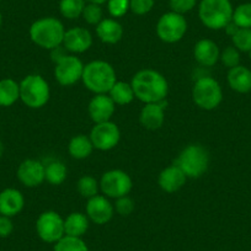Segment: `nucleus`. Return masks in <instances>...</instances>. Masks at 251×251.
I'll use <instances>...</instances> for the list:
<instances>
[{
    "label": "nucleus",
    "mask_w": 251,
    "mask_h": 251,
    "mask_svg": "<svg viewBox=\"0 0 251 251\" xmlns=\"http://www.w3.org/2000/svg\"><path fill=\"white\" fill-rule=\"evenodd\" d=\"M108 96L112 99L116 105L120 106L129 105L136 98L131 84L125 83V81H116L115 85L108 91Z\"/></svg>",
    "instance_id": "a878e982"
},
{
    "label": "nucleus",
    "mask_w": 251,
    "mask_h": 251,
    "mask_svg": "<svg viewBox=\"0 0 251 251\" xmlns=\"http://www.w3.org/2000/svg\"><path fill=\"white\" fill-rule=\"evenodd\" d=\"M89 137L93 142L94 148L106 151L117 146L121 139V131L116 123L107 121V122L95 123Z\"/></svg>",
    "instance_id": "f8f14e48"
},
{
    "label": "nucleus",
    "mask_w": 251,
    "mask_h": 251,
    "mask_svg": "<svg viewBox=\"0 0 251 251\" xmlns=\"http://www.w3.org/2000/svg\"><path fill=\"white\" fill-rule=\"evenodd\" d=\"M113 207H115V211L117 212L120 216L127 217L134 211V202L133 200L127 195V196L116 199V203Z\"/></svg>",
    "instance_id": "e433bc0d"
},
{
    "label": "nucleus",
    "mask_w": 251,
    "mask_h": 251,
    "mask_svg": "<svg viewBox=\"0 0 251 251\" xmlns=\"http://www.w3.org/2000/svg\"><path fill=\"white\" fill-rule=\"evenodd\" d=\"M89 229V218L80 212H73L64 219V233L68 236L81 238Z\"/></svg>",
    "instance_id": "5701e85b"
},
{
    "label": "nucleus",
    "mask_w": 251,
    "mask_h": 251,
    "mask_svg": "<svg viewBox=\"0 0 251 251\" xmlns=\"http://www.w3.org/2000/svg\"><path fill=\"white\" fill-rule=\"evenodd\" d=\"M116 110V103L108 94H99L90 100L88 112L94 123H102L111 121Z\"/></svg>",
    "instance_id": "dca6fc26"
},
{
    "label": "nucleus",
    "mask_w": 251,
    "mask_h": 251,
    "mask_svg": "<svg viewBox=\"0 0 251 251\" xmlns=\"http://www.w3.org/2000/svg\"><path fill=\"white\" fill-rule=\"evenodd\" d=\"M195 59L202 67H213L221 57V50L214 41L203 38L195 45Z\"/></svg>",
    "instance_id": "aec40b11"
},
{
    "label": "nucleus",
    "mask_w": 251,
    "mask_h": 251,
    "mask_svg": "<svg viewBox=\"0 0 251 251\" xmlns=\"http://www.w3.org/2000/svg\"><path fill=\"white\" fill-rule=\"evenodd\" d=\"M36 231L40 239L45 243L55 244L66 235L64 219L54 211H47L40 214L36 222Z\"/></svg>",
    "instance_id": "9d476101"
},
{
    "label": "nucleus",
    "mask_w": 251,
    "mask_h": 251,
    "mask_svg": "<svg viewBox=\"0 0 251 251\" xmlns=\"http://www.w3.org/2000/svg\"><path fill=\"white\" fill-rule=\"evenodd\" d=\"M99 188H100V183L98 182V180L89 175L79 178L78 183H76V190H78L79 194L81 195V197L88 200L99 195Z\"/></svg>",
    "instance_id": "c756f323"
},
{
    "label": "nucleus",
    "mask_w": 251,
    "mask_h": 251,
    "mask_svg": "<svg viewBox=\"0 0 251 251\" xmlns=\"http://www.w3.org/2000/svg\"><path fill=\"white\" fill-rule=\"evenodd\" d=\"M224 30H226V32L228 33V35L231 37V36L235 35V32L239 30V27L235 25V24L233 23V21H231V23H229L228 25H226V27H224Z\"/></svg>",
    "instance_id": "ea45409f"
},
{
    "label": "nucleus",
    "mask_w": 251,
    "mask_h": 251,
    "mask_svg": "<svg viewBox=\"0 0 251 251\" xmlns=\"http://www.w3.org/2000/svg\"><path fill=\"white\" fill-rule=\"evenodd\" d=\"M168 101L164 100L155 103H146L139 115V122L144 128L149 131H156L164 125L165 121V108Z\"/></svg>",
    "instance_id": "f3484780"
},
{
    "label": "nucleus",
    "mask_w": 251,
    "mask_h": 251,
    "mask_svg": "<svg viewBox=\"0 0 251 251\" xmlns=\"http://www.w3.org/2000/svg\"><path fill=\"white\" fill-rule=\"evenodd\" d=\"M66 28L58 19L48 16L36 20L30 27V38L43 50H54L63 43Z\"/></svg>",
    "instance_id": "7ed1b4c3"
},
{
    "label": "nucleus",
    "mask_w": 251,
    "mask_h": 251,
    "mask_svg": "<svg viewBox=\"0 0 251 251\" xmlns=\"http://www.w3.org/2000/svg\"><path fill=\"white\" fill-rule=\"evenodd\" d=\"M25 206L24 195L19 190L9 187L0 192V214L6 217L18 216Z\"/></svg>",
    "instance_id": "a211bd4d"
},
{
    "label": "nucleus",
    "mask_w": 251,
    "mask_h": 251,
    "mask_svg": "<svg viewBox=\"0 0 251 251\" xmlns=\"http://www.w3.org/2000/svg\"><path fill=\"white\" fill-rule=\"evenodd\" d=\"M53 251H89V248L81 238L64 235L54 244Z\"/></svg>",
    "instance_id": "c85d7f7f"
},
{
    "label": "nucleus",
    "mask_w": 251,
    "mask_h": 251,
    "mask_svg": "<svg viewBox=\"0 0 251 251\" xmlns=\"http://www.w3.org/2000/svg\"><path fill=\"white\" fill-rule=\"evenodd\" d=\"M81 16H83L85 23L89 24V25L98 26L103 20L102 9H101V5H98V4H86Z\"/></svg>",
    "instance_id": "473e14b6"
},
{
    "label": "nucleus",
    "mask_w": 251,
    "mask_h": 251,
    "mask_svg": "<svg viewBox=\"0 0 251 251\" xmlns=\"http://www.w3.org/2000/svg\"><path fill=\"white\" fill-rule=\"evenodd\" d=\"M187 176L176 164L168 166L160 173L158 178V183L164 192L173 194L178 191L186 183Z\"/></svg>",
    "instance_id": "6ab92c4d"
},
{
    "label": "nucleus",
    "mask_w": 251,
    "mask_h": 251,
    "mask_svg": "<svg viewBox=\"0 0 251 251\" xmlns=\"http://www.w3.org/2000/svg\"><path fill=\"white\" fill-rule=\"evenodd\" d=\"M0 1H1V0H0Z\"/></svg>",
    "instance_id": "a18cd8bd"
},
{
    "label": "nucleus",
    "mask_w": 251,
    "mask_h": 251,
    "mask_svg": "<svg viewBox=\"0 0 251 251\" xmlns=\"http://www.w3.org/2000/svg\"><path fill=\"white\" fill-rule=\"evenodd\" d=\"M16 175L19 181L26 187H37L46 181L45 165L40 160L26 159L19 165Z\"/></svg>",
    "instance_id": "4468645a"
},
{
    "label": "nucleus",
    "mask_w": 251,
    "mask_h": 251,
    "mask_svg": "<svg viewBox=\"0 0 251 251\" xmlns=\"http://www.w3.org/2000/svg\"><path fill=\"white\" fill-rule=\"evenodd\" d=\"M20 100V83L6 78L0 80V106L10 107Z\"/></svg>",
    "instance_id": "b1692460"
},
{
    "label": "nucleus",
    "mask_w": 251,
    "mask_h": 251,
    "mask_svg": "<svg viewBox=\"0 0 251 251\" xmlns=\"http://www.w3.org/2000/svg\"><path fill=\"white\" fill-rule=\"evenodd\" d=\"M169 4H170L171 11L185 15L196 6L197 0H170Z\"/></svg>",
    "instance_id": "4c0bfd02"
},
{
    "label": "nucleus",
    "mask_w": 251,
    "mask_h": 251,
    "mask_svg": "<svg viewBox=\"0 0 251 251\" xmlns=\"http://www.w3.org/2000/svg\"><path fill=\"white\" fill-rule=\"evenodd\" d=\"M226 80H228L229 86L236 93L246 94L251 91V71L246 67L239 64L229 69Z\"/></svg>",
    "instance_id": "4be33fe9"
},
{
    "label": "nucleus",
    "mask_w": 251,
    "mask_h": 251,
    "mask_svg": "<svg viewBox=\"0 0 251 251\" xmlns=\"http://www.w3.org/2000/svg\"><path fill=\"white\" fill-rule=\"evenodd\" d=\"M86 0H60L59 11L68 20H75L83 14Z\"/></svg>",
    "instance_id": "cd10ccee"
},
{
    "label": "nucleus",
    "mask_w": 251,
    "mask_h": 251,
    "mask_svg": "<svg viewBox=\"0 0 251 251\" xmlns=\"http://www.w3.org/2000/svg\"><path fill=\"white\" fill-rule=\"evenodd\" d=\"M84 64L76 55L66 54L55 62L54 78L62 86H72L81 80Z\"/></svg>",
    "instance_id": "9b49d317"
},
{
    "label": "nucleus",
    "mask_w": 251,
    "mask_h": 251,
    "mask_svg": "<svg viewBox=\"0 0 251 251\" xmlns=\"http://www.w3.org/2000/svg\"><path fill=\"white\" fill-rule=\"evenodd\" d=\"M67 166L62 163V161H50L47 165H45V177L47 182L50 185H62L67 178Z\"/></svg>",
    "instance_id": "bb28decb"
},
{
    "label": "nucleus",
    "mask_w": 251,
    "mask_h": 251,
    "mask_svg": "<svg viewBox=\"0 0 251 251\" xmlns=\"http://www.w3.org/2000/svg\"><path fill=\"white\" fill-rule=\"evenodd\" d=\"M219 59H221V62L223 63L226 68L231 69L234 67L239 66V63H240V53H239V50L234 46H228L226 48H224L223 52H221Z\"/></svg>",
    "instance_id": "72a5a7b5"
},
{
    "label": "nucleus",
    "mask_w": 251,
    "mask_h": 251,
    "mask_svg": "<svg viewBox=\"0 0 251 251\" xmlns=\"http://www.w3.org/2000/svg\"><path fill=\"white\" fill-rule=\"evenodd\" d=\"M94 149L95 148H94L90 137L85 136V134H78V136L73 137L68 146L69 154L72 158L76 159V160L89 158Z\"/></svg>",
    "instance_id": "393cba45"
},
{
    "label": "nucleus",
    "mask_w": 251,
    "mask_h": 251,
    "mask_svg": "<svg viewBox=\"0 0 251 251\" xmlns=\"http://www.w3.org/2000/svg\"><path fill=\"white\" fill-rule=\"evenodd\" d=\"M50 89L38 74H30L20 81V100L30 108H41L48 102Z\"/></svg>",
    "instance_id": "423d86ee"
},
{
    "label": "nucleus",
    "mask_w": 251,
    "mask_h": 251,
    "mask_svg": "<svg viewBox=\"0 0 251 251\" xmlns=\"http://www.w3.org/2000/svg\"><path fill=\"white\" fill-rule=\"evenodd\" d=\"M249 55H250V58H251V50H250V52H249Z\"/></svg>",
    "instance_id": "c03bdc74"
},
{
    "label": "nucleus",
    "mask_w": 251,
    "mask_h": 251,
    "mask_svg": "<svg viewBox=\"0 0 251 251\" xmlns=\"http://www.w3.org/2000/svg\"><path fill=\"white\" fill-rule=\"evenodd\" d=\"M187 31V21L181 14L169 11L160 16L156 24V35L163 42L176 43L182 40Z\"/></svg>",
    "instance_id": "6e6552de"
},
{
    "label": "nucleus",
    "mask_w": 251,
    "mask_h": 251,
    "mask_svg": "<svg viewBox=\"0 0 251 251\" xmlns=\"http://www.w3.org/2000/svg\"><path fill=\"white\" fill-rule=\"evenodd\" d=\"M234 9L230 0H201L199 18L209 30H222L233 20Z\"/></svg>",
    "instance_id": "20e7f679"
},
{
    "label": "nucleus",
    "mask_w": 251,
    "mask_h": 251,
    "mask_svg": "<svg viewBox=\"0 0 251 251\" xmlns=\"http://www.w3.org/2000/svg\"><path fill=\"white\" fill-rule=\"evenodd\" d=\"M63 47L71 53H84L93 46V36L86 28L76 26L66 30L63 38Z\"/></svg>",
    "instance_id": "2eb2a0df"
},
{
    "label": "nucleus",
    "mask_w": 251,
    "mask_h": 251,
    "mask_svg": "<svg viewBox=\"0 0 251 251\" xmlns=\"http://www.w3.org/2000/svg\"><path fill=\"white\" fill-rule=\"evenodd\" d=\"M3 154H4V144H3V141L0 139V158L3 156Z\"/></svg>",
    "instance_id": "79ce46f5"
},
{
    "label": "nucleus",
    "mask_w": 251,
    "mask_h": 251,
    "mask_svg": "<svg viewBox=\"0 0 251 251\" xmlns=\"http://www.w3.org/2000/svg\"><path fill=\"white\" fill-rule=\"evenodd\" d=\"M99 183H100V190L102 191L103 196L115 200L127 196L133 186L131 176L126 171L118 170V169L106 171Z\"/></svg>",
    "instance_id": "1a4fd4ad"
},
{
    "label": "nucleus",
    "mask_w": 251,
    "mask_h": 251,
    "mask_svg": "<svg viewBox=\"0 0 251 251\" xmlns=\"http://www.w3.org/2000/svg\"><path fill=\"white\" fill-rule=\"evenodd\" d=\"M134 96L144 103H155L166 100L169 93L168 80L154 69L137 72L131 81Z\"/></svg>",
    "instance_id": "f257e3e1"
},
{
    "label": "nucleus",
    "mask_w": 251,
    "mask_h": 251,
    "mask_svg": "<svg viewBox=\"0 0 251 251\" xmlns=\"http://www.w3.org/2000/svg\"><path fill=\"white\" fill-rule=\"evenodd\" d=\"M192 100L202 110H214L223 100L221 84L212 76H201L192 88Z\"/></svg>",
    "instance_id": "0eeeda50"
},
{
    "label": "nucleus",
    "mask_w": 251,
    "mask_h": 251,
    "mask_svg": "<svg viewBox=\"0 0 251 251\" xmlns=\"http://www.w3.org/2000/svg\"><path fill=\"white\" fill-rule=\"evenodd\" d=\"M233 21L239 28H251V3L241 4L234 9Z\"/></svg>",
    "instance_id": "7c9ffc66"
},
{
    "label": "nucleus",
    "mask_w": 251,
    "mask_h": 251,
    "mask_svg": "<svg viewBox=\"0 0 251 251\" xmlns=\"http://www.w3.org/2000/svg\"><path fill=\"white\" fill-rule=\"evenodd\" d=\"M1 24H3V15H1V11H0V27H1Z\"/></svg>",
    "instance_id": "37998d69"
},
{
    "label": "nucleus",
    "mask_w": 251,
    "mask_h": 251,
    "mask_svg": "<svg viewBox=\"0 0 251 251\" xmlns=\"http://www.w3.org/2000/svg\"><path fill=\"white\" fill-rule=\"evenodd\" d=\"M113 213H115V207L106 196L96 195L93 199L88 200L86 216H88L89 221H91L93 223L99 224V226L108 223L112 219Z\"/></svg>",
    "instance_id": "ddd939ff"
},
{
    "label": "nucleus",
    "mask_w": 251,
    "mask_h": 251,
    "mask_svg": "<svg viewBox=\"0 0 251 251\" xmlns=\"http://www.w3.org/2000/svg\"><path fill=\"white\" fill-rule=\"evenodd\" d=\"M131 0H107V10L112 18H122L129 10Z\"/></svg>",
    "instance_id": "f704fd0d"
},
{
    "label": "nucleus",
    "mask_w": 251,
    "mask_h": 251,
    "mask_svg": "<svg viewBox=\"0 0 251 251\" xmlns=\"http://www.w3.org/2000/svg\"><path fill=\"white\" fill-rule=\"evenodd\" d=\"M14 230V223L10 217L0 214V238H8Z\"/></svg>",
    "instance_id": "58836bf2"
},
{
    "label": "nucleus",
    "mask_w": 251,
    "mask_h": 251,
    "mask_svg": "<svg viewBox=\"0 0 251 251\" xmlns=\"http://www.w3.org/2000/svg\"><path fill=\"white\" fill-rule=\"evenodd\" d=\"M86 1L91 4H98V5H102V4L107 3V0H86Z\"/></svg>",
    "instance_id": "a19ab883"
},
{
    "label": "nucleus",
    "mask_w": 251,
    "mask_h": 251,
    "mask_svg": "<svg viewBox=\"0 0 251 251\" xmlns=\"http://www.w3.org/2000/svg\"><path fill=\"white\" fill-rule=\"evenodd\" d=\"M155 5V0H131L129 10L136 15H147L153 10Z\"/></svg>",
    "instance_id": "c9c22d12"
},
{
    "label": "nucleus",
    "mask_w": 251,
    "mask_h": 251,
    "mask_svg": "<svg viewBox=\"0 0 251 251\" xmlns=\"http://www.w3.org/2000/svg\"><path fill=\"white\" fill-rule=\"evenodd\" d=\"M96 35L101 42L106 45H115L122 38L123 27L115 19H103L96 26Z\"/></svg>",
    "instance_id": "412c9836"
},
{
    "label": "nucleus",
    "mask_w": 251,
    "mask_h": 251,
    "mask_svg": "<svg viewBox=\"0 0 251 251\" xmlns=\"http://www.w3.org/2000/svg\"><path fill=\"white\" fill-rule=\"evenodd\" d=\"M233 45L239 52L251 50V28H239L235 35L231 36Z\"/></svg>",
    "instance_id": "2f4dec72"
},
{
    "label": "nucleus",
    "mask_w": 251,
    "mask_h": 251,
    "mask_svg": "<svg viewBox=\"0 0 251 251\" xmlns=\"http://www.w3.org/2000/svg\"><path fill=\"white\" fill-rule=\"evenodd\" d=\"M81 81L88 90L95 95H99V94H108L111 88L117 81V76H116V71L110 63L105 60H93L84 66Z\"/></svg>",
    "instance_id": "f03ea898"
},
{
    "label": "nucleus",
    "mask_w": 251,
    "mask_h": 251,
    "mask_svg": "<svg viewBox=\"0 0 251 251\" xmlns=\"http://www.w3.org/2000/svg\"><path fill=\"white\" fill-rule=\"evenodd\" d=\"M175 164L187 178H199L208 170L209 153L200 144H190L181 151Z\"/></svg>",
    "instance_id": "39448f33"
}]
</instances>
